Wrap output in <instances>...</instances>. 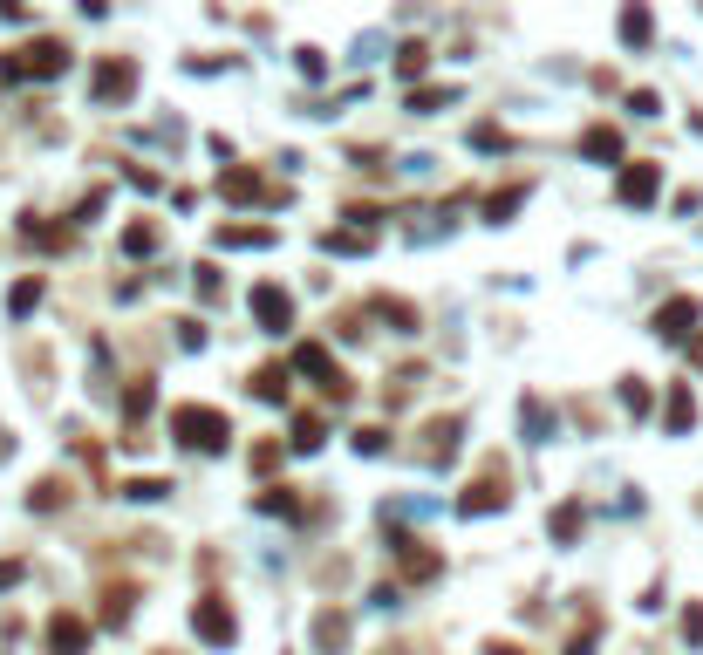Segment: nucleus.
Returning <instances> with one entry per match:
<instances>
[{"mask_svg":"<svg viewBox=\"0 0 703 655\" xmlns=\"http://www.w3.org/2000/svg\"><path fill=\"white\" fill-rule=\"evenodd\" d=\"M171 437H185L192 451H226V444H233V424H226V410L178 403V410H171Z\"/></svg>","mask_w":703,"mask_h":655,"instance_id":"obj_1","label":"nucleus"},{"mask_svg":"<svg viewBox=\"0 0 703 655\" xmlns=\"http://www.w3.org/2000/svg\"><path fill=\"white\" fill-rule=\"evenodd\" d=\"M69 69V48L62 41H28L14 55H0V76L7 82H41V76H62Z\"/></svg>","mask_w":703,"mask_h":655,"instance_id":"obj_2","label":"nucleus"},{"mask_svg":"<svg viewBox=\"0 0 703 655\" xmlns=\"http://www.w3.org/2000/svg\"><path fill=\"white\" fill-rule=\"evenodd\" d=\"M192 628H198V642H233V608L219 594H205L192 608Z\"/></svg>","mask_w":703,"mask_h":655,"instance_id":"obj_3","label":"nucleus"},{"mask_svg":"<svg viewBox=\"0 0 703 655\" xmlns=\"http://www.w3.org/2000/svg\"><path fill=\"white\" fill-rule=\"evenodd\" d=\"M656 185H663V171H656V164H635V171H622V185H615V192H622V205H649V198H656Z\"/></svg>","mask_w":703,"mask_h":655,"instance_id":"obj_4","label":"nucleus"},{"mask_svg":"<svg viewBox=\"0 0 703 655\" xmlns=\"http://www.w3.org/2000/svg\"><path fill=\"white\" fill-rule=\"evenodd\" d=\"M492 505H506V471H485L465 499H458V512H492Z\"/></svg>","mask_w":703,"mask_h":655,"instance_id":"obj_5","label":"nucleus"},{"mask_svg":"<svg viewBox=\"0 0 703 655\" xmlns=\"http://www.w3.org/2000/svg\"><path fill=\"white\" fill-rule=\"evenodd\" d=\"M697 301H690V294H683V301H669L663 314H656V335H669V342H683V335H690V328H697Z\"/></svg>","mask_w":703,"mask_h":655,"instance_id":"obj_6","label":"nucleus"},{"mask_svg":"<svg viewBox=\"0 0 703 655\" xmlns=\"http://www.w3.org/2000/svg\"><path fill=\"white\" fill-rule=\"evenodd\" d=\"M253 314H260V328H287V321H294V301H287V294H280V287H260V294H253Z\"/></svg>","mask_w":703,"mask_h":655,"instance_id":"obj_7","label":"nucleus"},{"mask_svg":"<svg viewBox=\"0 0 703 655\" xmlns=\"http://www.w3.org/2000/svg\"><path fill=\"white\" fill-rule=\"evenodd\" d=\"M82 642H89V628H82L76 615H55V621H48V649H55V655H82Z\"/></svg>","mask_w":703,"mask_h":655,"instance_id":"obj_8","label":"nucleus"},{"mask_svg":"<svg viewBox=\"0 0 703 655\" xmlns=\"http://www.w3.org/2000/svg\"><path fill=\"white\" fill-rule=\"evenodd\" d=\"M437 567H444V560H437L430 546H403V580H430Z\"/></svg>","mask_w":703,"mask_h":655,"instance_id":"obj_9","label":"nucleus"},{"mask_svg":"<svg viewBox=\"0 0 703 655\" xmlns=\"http://www.w3.org/2000/svg\"><path fill=\"white\" fill-rule=\"evenodd\" d=\"M130 82H137V69H130V62H110V69L96 76V96H130Z\"/></svg>","mask_w":703,"mask_h":655,"instance_id":"obj_10","label":"nucleus"},{"mask_svg":"<svg viewBox=\"0 0 703 655\" xmlns=\"http://www.w3.org/2000/svg\"><path fill=\"white\" fill-rule=\"evenodd\" d=\"M581 151H587V157H622V137L601 123V130H587V137H581Z\"/></svg>","mask_w":703,"mask_h":655,"instance_id":"obj_11","label":"nucleus"},{"mask_svg":"<svg viewBox=\"0 0 703 655\" xmlns=\"http://www.w3.org/2000/svg\"><path fill=\"white\" fill-rule=\"evenodd\" d=\"M219 185H226V198H260V192H267V185H260V171H226Z\"/></svg>","mask_w":703,"mask_h":655,"instance_id":"obj_12","label":"nucleus"},{"mask_svg":"<svg viewBox=\"0 0 703 655\" xmlns=\"http://www.w3.org/2000/svg\"><path fill=\"white\" fill-rule=\"evenodd\" d=\"M267 226H219V246H267Z\"/></svg>","mask_w":703,"mask_h":655,"instance_id":"obj_13","label":"nucleus"},{"mask_svg":"<svg viewBox=\"0 0 703 655\" xmlns=\"http://www.w3.org/2000/svg\"><path fill=\"white\" fill-rule=\"evenodd\" d=\"M253 396H267V403H274V396H287V369H274V362H267V369L253 376Z\"/></svg>","mask_w":703,"mask_h":655,"instance_id":"obj_14","label":"nucleus"},{"mask_svg":"<svg viewBox=\"0 0 703 655\" xmlns=\"http://www.w3.org/2000/svg\"><path fill=\"white\" fill-rule=\"evenodd\" d=\"M690 417H697L690 389H669V430H690Z\"/></svg>","mask_w":703,"mask_h":655,"instance_id":"obj_15","label":"nucleus"},{"mask_svg":"<svg viewBox=\"0 0 703 655\" xmlns=\"http://www.w3.org/2000/svg\"><path fill=\"white\" fill-rule=\"evenodd\" d=\"M35 301H41V280H21V287L7 294V308H14V314H28V308H35Z\"/></svg>","mask_w":703,"mask_h":655,"instance_id":"obj_16","label":"nucleus"},{"mask_svg":"<svg viewBox=\"0 0 703 655\" xmlns=\"http://www.w3.org/2000/svg\"><path fill=\"white\" fill-rule=\"evenodd\" d=\"M157 246V226H130L123 232V253H151Z\"/></svg>","mask_w":703,"mask_h":655,"instance_id":"obj_17","label":"nucleus"},{"mask_svg":"<svg viewBox=\"0 0 703 655\" xmlns=\"http://www.w3.org/2000/svg\"><path fill=\"white\" fill-rule=\"evenodd\" d=\"M369 246V232H328V253H362Z\"/></svg>","mask_w":703,"mask_h":655,"instance_id":"obj_18","label":"nucleus"},{"mask_svg":"<svg viewBox=\"0 0 703 655\" xmlns=\"http://www.w3.org/2000/svg\"><path fill=\"white\" fill-rule=\"evenodd\" d=\"M526 430H533V437H547V403H540V396H526Z\"/></svg>","mask_w":703,"mask_h":655,"instance_id":"obj_19","label":"nucleus"},{"mask_svg":"<svg viewBox=\"0 0 703 655\" xmlns=\"http://www.w3.org/2000/svg\"><path fill=\"white\" fill-rule=\"evenodd\" d=\"M622 35L628 41H649V14H642V7H635V14H622Z\"/></svg>","mask_w":703,"mask_h":655,"instance_id":"obj_20","label":"nucleus"},{"mask_svg":"<svg viewBox=\"0 0 703 655\" xmlns=\"http://www.w3.org/2000/svg\"><path fill=\"white\" fill-rule=\"evenodd\" d=\"M553 533H560V540H574V533H581V505H567V512L553 519Z\"/></svg>","mask_w":703,"mask_h":655,"instance_id":"obj_21","label":"nucleus"},{"mask_svg":"<svg viewBox=\"0 0 703 655\" xmlns=\"http://www.w3.org/2000/svg\"><path fill=\"white\" fill-rule=\"evenodd\" d=\"M294 430H301V437H294L301 451H314V444H321V417H301V424H294Z\"/></svg>","mask_w":703,"mask_h":655,"instance_id":"obj_22","label":"nucleus"},{"mask_svg":"<svg viewBox=\"0 0 703 655\" xmlns=\"http://www.w3.org/2000/svg\"><path fill=\"white\" fill-rule=\"evenodd\" d=\"M683 635H690V642H703V608H690V615H683Z\"/></svg>","mask_w":703,"mask_h":655,"instance_id":"obj_23","label":"nucleus"},{"mask_svg":"<svg viewBox=\"0 0 703 655\" xmlns=\"http://www.w3.org/2000/svg\"><path fill=\"white\" fill-rule=\"evenodd\" d=\"M14 580H21V560H7V567H0V587H14Z\"/></svg>","mask_w":703,"mask_h":655,"instance_id":"obj_24","label":"nucleus"},{"mask_svg":"<svg viewBox=\"0 0 703 655\" xmlns=\"http://www.w3.org/2000/svg\"><path fill=\"white\" fill-rule=\"evenodd\" d=\"M492 655H526V649H512V642H506V649H492Z\"/></svg>","mask_w":703,"mask_h":655,"instance_id":"obj_25","label":"nucleus"}]
</instances>
